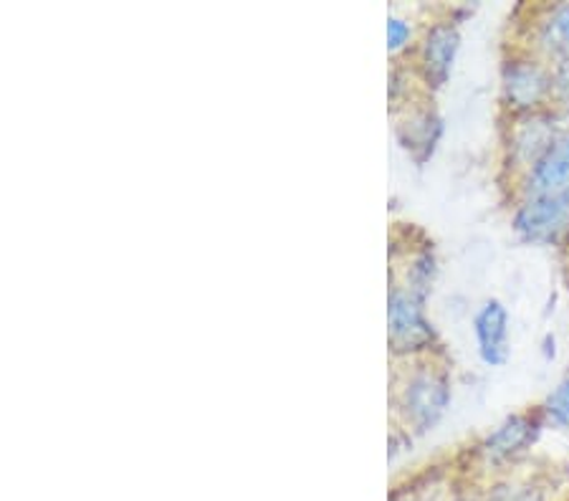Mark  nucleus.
I'll return each mask as SVG.
<instances>
[{
  "instance_id": "1a4fd4ad",
  "label": "nucleus",
  "mask_w": 569,
  "mask_h": 501,
  "mask_svg": "<svg viewBox=\"0 0 569 501\" xmlns=\"http://www.w3.org/2000/svg\"><path fill=\"white\" fill-rule=\"evenodd\" d=\"M541 39H545V46L549 51L562 53L569 61V6L557 8L545 26Z\"/></svg>"
},
{
  "instance_id": "7ed1b4c3",
  "label": "nucleus",
  "mask_w": 569,
  "mask_h": 501,
  "mask_svg": "<svg viewBox=\"0 0 569 501\" xmlns=\"http://www.w3.org/2000/svg\"><path fill=\"white\" fill-rule=\"evenodd\" d=\"M448 398H451V393H448L446 378L428 375V372L426 375L412 378L406 390V410L410 421L416 423L420 431L436 425L438 418L446 413Z\"/></svg>"
},
{
  "instance_id": "f257e3e1",
  "label": "nucleus",
  "mask_w": 569,
  "mask_h": 501,
  "mask_svg": "<svg viewBox=\"0 0 569 501\" xmlns=\"http://www.w3.org/2000/svg\"><path fill=\"white\" fill-rule=\"evenodd\" d=\"M390 319V342L398 352L423 350L433 342V327L428 324L420 309V299L416 294H406V291H395L390 297L388 307Z\"/></svg>"
},
{
  "instance_id": "0eeeda50",
  "label": "nucleus",
  "mask_w": 569,
  "mask_h": 501,
  "mask_svg": "<svg viewBox=\"0 0 569 501\" xmlns=\"http://www.w3.org/2000/svg\"><path fill=\"white\" fill-rule=\"evenodd\" d=\"M549 87L547 77L541 74L531 63H511L503 77V89H507V99L519 109L535 107Z\"/></svg>"
},
{
  "instance_id": "ddd939ff",
  "label": "nucleus",
  "mask_w": 569,
  "mask_h": 501,
  "mask_svg": "<svg viewBox=\"0 0 569 501\" xmlns=\"http://www.w3.org/2000/svg\"><path fill=\"white\" fill-rule=\"evenodd\" d=\"M557 87L559 91H565V94L569 97V61L565 63L562 69H559V77H557Z\"/></svg>"
},
{
  "instance_id": "423d86ee",
  "label": "nucleus",
  "mask_w": 569,
  "mask_h": 501,
  "mask_svg": "<svg viewBox=\"0 0 569 501\" xmlns=\"http://www.w3.org/2000/svg\"><path fill=\"white\" fill-rule=\"evenodd\" d=\"M456 51H458V31L453 26L440 23L436 29H430L423 43V69L430 84L440 87L448 79L456 59Z\"/></svg>"
},
{
  "instance_id": "9b49d317",
  "label": "nucleus",
  "mask_w": 569,
  "mask_h": 501,
  "mask_svg": "<svg viewBox=\"0 0 569 501\" xmlns=\"http://www.w3.org/2000/svg\"><path fill=\"white\" fill-rule=\"evenodd\" d=\"M547 413L557 425H569V380L547 398Z\"/></svg>"
},
{
  "instance_id": "f8f14e48",
  "label": "nucleus",
  "mask_w": 569,
  "mask_h": 501,
  "mask_svg": "<svg viewBox=\"0 0 569 501\" xmlns=\"http://www.w3.org/2000/svg\"><path fill=\"white\" fill-rule=\"evenodd\" d=\"M408 39H410V26L406 21H400V18H390L388 21V49L398 51L406 46Z\"/></svg>"
},
{
  "instance_id": "f03ea898",
  "label": "nucleus",
  "mask_w": 569,
  "mask_h": 501,
  "mask_svg": "<svg viewBox=\"0 0 569 501\" xmlns=\"http://www.w3.org/2000/svg\"><path fill=\"white\" fill-rule=\"evenodd\" d=\"M569 228V200L529 198L517 213V231L531 243H555Z\"/></svg>"
},
{
  "instance_id": "9d476101",
  "label": "nucleus",
  "mask_w": 569,
  "mask_h": 501,
  "mask_svg": "<svg viewBox=\"0 0 569 501\" xmlns=\"http://www.w3.org/2000/svg\"><path fill=\"white\" fill-rule=\"evenodd\" d=\"M440 134V122L436 117L426 114L420 122H412L410 124V140H408V148L416 150V148H423L426 154L433 152V144Z\"/></svg>"
},
{
  "instance_id": "39448f33",
  "label": "nucleus",
  "mask_w": 569,
  "mask_h": 501,
  "mask_svg": "<svg viewBox=\"0 0 569 501\" xmlns=\"http://www.w3.org/2000/svg\"><path fill=\"white\" fill-rule=\"evenodd\" d=\"M507 334H509V317L501 302L491 299L476 314V337H479L481 358L489 364H501L507 360Z\"/></svg>"
},
{
  "instance_id": "6e6552de",
  "label": "nucleus",
  "mask_w": 569,
  "mask_h": 501,
  "mask_svg": "<svg viewBox=\"0 0 569 501\" xmlns=\"http://www.w3.org/2000/svg\"><path fill=\"white\" fill-rule=\"evenodd\" d=\"M531 439H535V425H531L529 418L517 415V418H509V421L503 423L489 441H486L483 449L491 461H501V459H509L513 453H519Z\"/></svg>"
},
{
  "instance_id": "20e7f679",
  "label": "nucleus",
  "mask_w": 569,
  "mask_h": 501,
  "mask_svg": "<svg viewBox=\"0 0 569 501\" xmlns=\"http://www.w3.org/2000/svg\"><path fill=\"white\" fill-rule=\"evenodd\" d=\"M531 198H562L569 200V137L555 142L535 162L529 178Z\"/></svg>"
}]
</instances>
